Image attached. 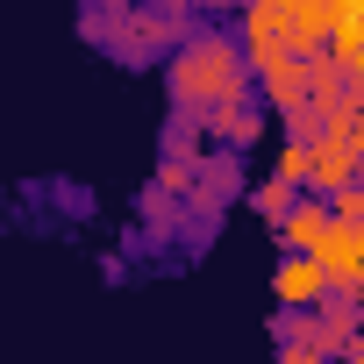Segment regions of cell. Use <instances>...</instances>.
Masks as SVG:
<instances>
[{
  "mask_svg": "<svg viewBox=\"0 0 364 364\" xmlns=\"http://www.w3.org/2000/svg\"><path fill=\"white\" fill-rule=\"evenodd\" d=\"M293 193H307V186H293V178H279V171H272L264 186H250V208H257L264 222H279V215L293 208Z\"/></svg>",
  "mask_w": 364,
  "mask_h": 364,
  "instance_id": "obj_8",
  "label": "cell"
},
{
  "mask_svg": "<svg viewBox=\"0 0 364 364\" xmlns=\"http://www.w3.org/2000/svg\"><path fill=\"white\" fill-rule=\"evenodd\" d=\"M307 171H314V136H286V143H279V178L307 186Z\"/></svg>",
  "mask_w": 364,
  "mask_h": 364,
  "instance_id": "obj_9",
  "label": "cell"
},
{
  "mask_svg": "<svg viewBox=\"0 0 364 364\" xmlns=\"http://www.w3.org/2000/svg\"><path fill=\"white\" fill-rule=\"evenodd\" d=\"M328 222H336V208H328V193H307V200H293V208L279 215V243H286V250H314Z\"/></svg>",
  "mask_w": 364,
  "mask_h": 364,
  "instance_id": "obj_6",
  "label": "cell"
},
{
  "mask_svg": "<svg viewBox=\"0 0 364 364\" xmlns=\"http://www.w3.org/2000/svg\"><path fill=\"white\" fill-rule=\"evenodd\" d=\"M243 93H250V58L229 36H186V50L171 58V100L215 114L222 100H243Z\"/></svg>",
  "mask_w": 364,
  "mask_h": 364,
  "instance_id": "obj_1",
  "label": "cell"
},
{
  "mask_svg": "<svg viewBox=\"0 0 364 364\" xmlns=\"http://www.w3.org/2000/svg\"><path fill=\"white\" fill-rule=\"evenodd\" d=\"M314 257H321V272H328V286H336V293H357V279H364V229L336 215V222L321 229Z\"/></svg>",
  "mask_w": 364,
  "mask_h": 364,
  "instance_id": "obj_4",
  "label": "cell"
},
{
  "mask_svg": "<svg viewBox=\"0 0 364 364\" xmlns=\"http://www.w3.org/2000/svg\"><path fill=\"white\" fill-rule=\"evenodd\" d=\"M208 136H215L222 150H243V143H257V107H250V93H243V100H222V107L208 114Z\"/></svg>",
  "mask_w": 364,
  "mask_h": 364,
  "instance_id": "obj_7",
  "label": "cell"
},
{
  "mask_svg": "<svg viewBox=\"0 0 364 364\" xmlns=\"http://www.w3.org/2000/svg\"><path fill=\"white\" fill-rule=\"evenodd\" d=\"M164 8H171V15H186V8H193V0H164Z\"/></svg>",
  "mask_w": 364,
  "mask_h": 364,
  "instance_id": "obj_14",
  "label": "cell"
},
{
  "mask_svg": "<svg viewBox=\"0 0 364 364\" xmlns=\"http://www.w3.org/2000/svg\"><path fill=\"white\" fill-rule=\"evenodd\" d=\"M328 208H336L343 222H357V229H364V178H350L343 193H328Z\"/></svg>",
  "mask_w": 364,
  "mask_h": 364,
  "instance_id": "obj_11",
  "label": "cell"
},
{
  "mask_svg": "<svg viewBox=\"0 0 364 364\" xmlns=\"http://www.w3.org/2000/svg\"><path fill=\"white\" fill-rule=\"evenodd\" d=\"M328 293H336V286H328V272H321L314 250H286V257H279V272H272V300H279V307H300V314H307V307H321Z\"/></svg>",
  "mask_w": 364,
  "mask_h": 364,
  "instance_id": "obj_2",
  "label": "cell"
},
{
  "mask_svg": "<svg viewBox=\"0 0 364 364\" xmlns=\"http://www.w3.org/2000/svg\"><path fill=\"white\" fill-rule=\"evenodd\" d=\"M328 50L350 65V58L364 50V15H336V22H328Z\"/></svg>",
  "mask_w": 364,
  "mask_h": 364,
  "instance_id": "obj_10",
  "label": "cell"
},
{
  "mask_svg": "<svg viewBox=\"0 0 364 364\" xmlns=\"http://www.w3.org/2000/svg\"><path fill=\"white\" fill-rule=\"evenodd\" d=\"M236 193H243V164H236V150H200V186H193V208H200V215H222Z\"/></svg>",
  "mask_w": 364,
  "mask_h": 364,
  "instance_id": "obj_5",
  "label": "cell"
},
{
  "mask_svg": "<svg viewBox=\"0 0 364 364\" xmlns=\"http://www.w3.org/2000/svg\"><path fill=\"white\" fill-rule=\"evenodd\" d=\"M279 8H314V0H279Z\"/></svg>",
  "mask_w": 364,
  "mask_h": 364,
  "instance_id": "obj_15",
  "label": "cell"
},
{
  "mask_svg": "<svg viewBox=\"0 0 364 364\" xmlns=\"http://www.w3.org/2000/svg\"><path fill=\"white\" fill-rule=\"evenodd\" d=\"M328 8H336V15H364V0H328Z\"/></svg>",
  "mask_w": 364,
  "mask_h": 364,
  "instance_id": "obj_13",
  "label": "cell"
},
{
  "mask_svg": "<svg viewBox=\"0 0 364 364\" xmlns=\"http://www.w3.org/2000/svg\"><path fill=\"white\" fill-rule=\"evenodd\" d=\"M350 93H364V50L350 58Z\"/></svg>",
  "mask_w": 364,
  "mask_h": 364,
  "instance_id": "obj_12",
  "label": "cell"
},
{
  "mask_svg": "<svg viewBox=\"0 0 364 364\" xmlns=\"http://www.w3.org/2000/svg\"><path fill=\"white\" fill-rule=\"evenodd\" d=\"M350 178H364V143H350L343 129L314 136V171H307V193H343Z\"/></svg>",
  "mask_w": 364,
  "mask_h": 364,
  "instance_id": "obj_3",
  "label": "cell"
}]
</instances>
